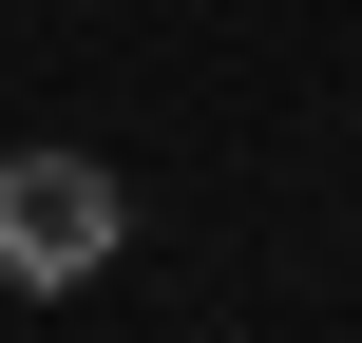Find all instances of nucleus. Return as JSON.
<instances>
[{
    "mask_svg": "<svg viewBox=\"0 0 362 343\" xmlns=\"http://www.w3.org/2000/svg\"><path fill=\"white\" fill-rule=\"evenodd\" d=\"M115 172L95 153H0V286H95L115 267Z\"/></svg>",
    "mask_w": 362,
    "mask_h": 343,
    "instance_id": "f257e3e1",
    "label": "nucleus"
}]
</instances>
